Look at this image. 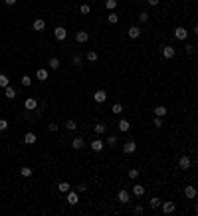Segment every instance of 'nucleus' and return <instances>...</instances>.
Wrapping results in <instances>:
<instances>
[{"label":"nucleus","instance_id":"f257e3e1","mask_svg":"<svg viewBox=\"0 0 198 216\" xmlns=\"http://www.w3.org/2000/svg\"><path fill=\"white\" fill-rule=\"evenodd\" d=\"M174 38H176V40H186V38H188V32H186V28L178 26V28L174 30Z\"/></svg>","mask_w":198,"mask_h":216},{"label":"nucleus","instance_id":"f03ea898","mask_svg":"<svg viewBox=\"0 0 198 216\" xmlns=\"http://www.w3.org/2000/svg\"><path fill=\"white\" fill-rule=\"evenodd\" d=\"M135 149H137V143H135V141H127V143L123 145V153H125V155L135 153Z\"/></svg>","mask_w":198,"mask_h":216},{"label":"nucleus","instance_id":"7ed1b4c3","mask_svg":"<svg viewBox=\"0 0 198 216\" xmlns=\"http://www.w3.org/2000/svg\"><path fill=\"white\" fill-rule=\"evenodd\" d=\"M54 36H56V40H65V36H67V30L65 28H62V26H58L56 30H54Z\"/></svg>","mask_w":198,"mask_h":216},{"label":"nucleus","instance_id":"20e7f679","mask_svg":"<svg viewBox=\"0 0 198 216\" xmlns=\"http://www.w3.org/2000/svg\"><path fill=\"white\" fill-rule=\"evenodd\" d=\"M93 99L97 101V103H103V101L107 99V91H105V89H97L93 93Z\"/></svg>","mask_w":198,"mask_h":216},{"label":"nucleus","instance_id":"39448f33","mask_svg":"<svg viewBox=\"0 0 198 216\" xmlns=\"http://www.w3.org/2000/svg\"><path fill=\"white\" fill-rule=\"evenodd\" d=\"M161 208H163L165 214H172L176 206H174V202H161Z\"/></svg>","mask_w":198,"mask_h":216},{"label":"nucleus","instance_id":"423d86ee","mask_svg":"<svg viewBox=\"0 0 198 216\" xmlns=\"http://www.w3.org/2000/svg\"><path fill=\"white\" fill-rule=\"evenodd\" d=\"M67 202H69V204H77L79 202V194L75 192V190H67Z\"/></svg>","mask_w":198,"mask_h":216},{"label":"nucleus","instance_id":"0eeeda50","mask_svg":"<svg viewBox=\"0 0 198 216\" xmlns=\"http://www.w3.org/2000/svg\"><path fill=\"white\" fill-rule=\"evenodd\" d=\"M174 54H176V50L172 48V46H165V48H163V56H165L166 60H170V58H174Z\"/></svg>","mask_w":198,"mask_h":216},{"label":"nucleus","instance_id":"6e6552de","mask_svg":"<svg viewBox=\"0 0 198 216\" xmlns=\"http://www.w3.org/2000/svg\"><path fill=\"white\" fill-rule=\"evenodd\" d=\"M127 34H129V38H133V40H137V38L141 36V28H139V26H131V28H129V30H127Z\"/></svg>","mask_w":198,"mask_h":216},{"label":"nucleus","instance_id":"1a4fd4ad","mask_svg":"<svg viewBox=\"0 0 198 216\" xmlns=\"http://www.w3.org/2000/svg\"><path fill=\"white\" fill-rule=\"evenodd\" d=\"M75 40H77L79 44H85V42L89 40V34H87V32H77V34H75Z\"/></svg>","mask_w":198,"mask_h":216},{"label":"nucleus","instance_id":"9d476101","mask_svg":"<svg viewBox=\"0 0 198 216\" xmlns=\"http://www.w3.org/2000/svg\"><path fill=\"white\" fill-rule=\"evenodd\" d=\"M83 145H85V141H83V139H81V137H75V139H73V141H71V147H73V149H75V151H79V149H81V147H83Z\"/></svg>","mask_w":198,"mask_h":216},{"label":"nucleus","instance_id":"9b49d317","mask_svg":"<svg viewBox=\"0 0 198 216\" xmlns=\"http://www.w3.org/2000/svg\"><path fill=\"white\" fill-rule=\"evenodd\" d=\"M190 165H192V161L188 159V157H182V159H180V163H178V167L182 169V171H186V169H190Z\"/></svg>","mask_w":198,"mask_h":216},{"label":"nucleus","instance_id":"f8f14e48","mask_svg":"<svg viewBox=\"0 0 198 216\" xmlns=\"http://www.w3.org/2000/svg\"><path fill=\"white\" fill-rule=\"evenodd\" d=\"M91 149H93L95 153L103 151V141H101V139H95V141H91Z\"/></svg>","mask_w":198,"mask_h":216},{"label":"nucleus","instance_id":"ddd939ff","mask_svg":"<svg viewBox=\"0 0 198 216\" xmlns=\"http://www.w3.org/2000/svg\"><path fill=\"white\" fill-rule=\"evenodd\" d=\"M117 127H119V131H123V133H127V131L131 129V125H129V121H127V119H121L119 123H117Z\"/></svg>","mask_w":198,"mask_h":216},{"label":"nucleus","instance_id":"4468645a","mask_svg":"<svg viewBox=\"0 0 198 216\" xmlns=\"http://www.w3.org/2000/svg\"><path fill=\"white\" fill-rule=\"evenodd\" d=\"M166 107H165V105H157V107H155V115H157V117H165L166 115Z\"/></svg>","mask_w":198,"mask_h":216},{"label":"nucleus","instance_id":"2eb2a0df","mask_svg":"<svg viewBox=\"0 0 198 216\" xmlns=\"http://www.w3.org/2000/svg\"><path fill=\"white\" fill-rule=\"evenodd\" d=\"M117 198H119V202L127 204V202H129V198H131V196H129V192H127V190H121V192L117 194Z\"/></svg>","mask_w":198,"mask_h":216},{"label":"nucleus","instance_id":"dca6fc26","mask_svg":"<svg viewBox=\"0 0 198 216\" xmlns=\"http://www.w3.org/2000/svg\"><path fill=\"white\" fill-rule=\"evenodd\" d=\"M184 194H186V198H194L196 196V188L192 184H188L186 188H184Z\"/></svg>","mask_w":198,"mask_h":216},{"label":"nucleus","instance_id":"f3484780","mask_svg":"<svg viewBox=\"0 0 198 216\" xmlns=\"http://www.w3.org/2000/svg\"><path fill=\"white\" fill-rule=\"evenodd\" d=\"M36 105H38V101H36V99H32V97H30V99H26V101H24V107H26L28 111L36 109Z\"/></svg>","mask_w":198,"mask_h":216},{"label":"nucleus","instance_id":"a211bd4d","mask_svg":"<svg viewBox=\"0 0 198 216\" xmlns=\"http://www.w3.org/2000/svg\"><path fill=\"white\" fill-rule=\"evenodd\" d=\"M36 141H38V137L34 133H26V135H24V143H28V145H34Z\"/></svg>","mask_w":198,"mask_h":216},{"label":"nucleus","instance_id":"6ab92c4d","mask_svg":"<svg viewBox=\"0 0 198 216\" xmlns=\"http://www.w3.org/2000/svg\"><path fill=\"white\" fill-rule=\"evenodd\" d=\"M32 26H34V30H36V32H40V30H44V28H46V22L38 18V20H34V24H32Z\"/></svg>","mask_w":198,"mask_h":216},{"label":"nucleus","instance_id":"aec40b11","mask_svg":"<svg viewBox=\"0 0 198 216\" xmlns=\"http://www.w3.org/2000/svg\"><path fill=\"white\" fill-rule=\"evenodd\" d=\"M4 89H6V91H4V95H6L8 99H14V97H16V91H14V87L6 85V87H4Z\"/></svg>","mask_w":198,"mask_h":216},{"label":"nucleus","instance_id":"412c9836","mask_svg":"<svg viewBox=\"0 0 198 216\" xmlns=\"http://www.w3.org/2000/svg\"><path fill=\"white\" fill-rule=\"evenodd\" d=\"M36 75H38V79L46 81V79H48V70H44V67H42V70H38V71H36Z\"/></svg>","mask_w":198,"mask_h":216},{"label":"nucleus","instance_id":"4be33fe9","mask_svg":"<svg viewBox=\"0 0 198 216\" xmlns=\"http://www.w3.org/2000/svg\"><path fill=\"white\" fill-rule=\"evenodd\" d=\"M48 66H50V70H58V67H60V60H58V58H50Z\"/></svg>","mask_w":198,"mask_h":216},{"label":"nucleus","instance_id":"5701e85b","mask_svg":"<svg viewBox=\"0 0 198 216\" xmlns=\"http://www.w3.org/2000/svg\"><path fill=\"white\" fill-rule=\"evenodd\" d=\"M133 194L135 196H143V194H145V188H143L141 184H135L133 186Z\"/></svg>","mask_w":198,"mask_h":216},{"label":"nucleus","instance_id":"b1692460","mask_svg":"<svg viewBox=\"0 0 198 216\" xmlns=\"http://www.w3.org/2000/svg\"><path fill=\"white\" fill-rule=\"evenodd\" d=\"M58 190H60V192H67V190H69V183H65V180H62V183L58 184Z\"/></svg>","mask_w":198,"mask_h":216},{"label":"nucleus","instance_id":"393cba45","mask_svg":"<svg viewBox=\"0 0 198 216\" xmlns=\"http://www.w3.org/2000/svg\"><path fill=\"white\" fill-rule=\"evenodd\" d=\"M149 206H153V208H159V206H161V198L153 196V198L149 200Z\"/></svg>","mask_w":198,"mask_h":216},{"label":"nucleus","instance_id":"a878e982","mask_svg":"<svg viewBox=\"0 0 198 216\" xmlns=\"http://www.w3.org/2000/svg\"><path fill=\"white\" fill-rule=\"evenodd\" d=\"M105 6H107V10H115L117 8V0H105Z\"/></svg>","mask_w":198,"mask_h":216},{"label":"nucleus","instance_id":"bb28decb","mask_svg":"<svg viewBox=\"0 0 198 216\" xmlns=\"http://www.w3.org/2000/svg\"><path fill=\"white\" fill-rule=\"evenodd\" d=\"M20 81H22V85H24V87H30V85H32L30 75H22V79H20Z\"/></svg>","mask_w":198,"mask_h":216},{"label":"nucleus","instance_id":"cd10ccee","mask_svg":"<svg viewBox=\"0 0 198 216\" xmlns=\"http://www.w3.org/2000/svg\"><path fill=\"white\" fill-rule=\"evenodd\" d=\"M117 20H119V16H117L115 12H111V14L107 16V22H109V24H117Z\"/></svg>","mask_w":198,"mask_h":216},{"label":"nucleus","instance_id":"c85d7f7f","mask_svg":"<svg viewBox=\"0 0 198 216\" xmlns=\"http://www.w3.org/2000/svg\"><path fill=\"white\" fill-rule=\"evenodd\" d=\"M6 85H10V81H8V78L4 74H0V87H6Z\"/></svg>","mask_w":198,"mask_h":216},{"label":"nucleus","instance_id":"c756f323","mask_svg":"<svg viewBox=\"0 0 198 216\" xmlns=\"http://www.w3.org/2000/svg\"><path fill=\"white\" fill-rule=\"evenodd\" d=\"M93 129H95V133H97V135H103V133H105V125H103V123H97Z\"/></svg>","mask_w":198,"mask_h":216},{"label":"nucleus","instance_id":"7c9ffc66","mask_svg":"<svg viewBox=\"0 0 198 216\" xmlns=\"http://www.w3.org/2000/svg\"><path fill=\"white\" fill-rule=\"evenodd\" d=\"M111 111L115 113V115H119V113L123 111V105H121V103H115V105H113V107H111Z\"/></svg>","mask_w":198,"mask_h":216},{"label":"nucleus","instance_id":"2f4dec72","mask_svg":"<svg viewBox=\"0 0 198 216\" xmlns=\"http://www.w3.org/2000/svg\"><path fill=\"white\" fill-rule=\"evenodd\" d=\"M20 175H22V176H32V169H30V167H22Z\"/></svg>","mask_w":198,"mask_h":216},{"label":"nucleus","instance_id":"473e14b6","mask_svg":"<svg viewBox=\"0 0 198 216\" xmlns=\"http://www.w3.org/2000/svg\"><path fill=\"white\" fill-rule=\"evenodd\" d=\"M87 60H89V62H97V52H87Z\"/></svg>","mask_w":198,"mask_h":216},{"label":"nucleus","instance_id":"72a5a7b5","mask_svg":"<svg viewBox=\"0 0 198 216\" xmlns=\"http://www.w3.org/2000/svg\"><path fill=\"white\" fill-rule=\"evenodd\" d=\"M129 179H139V171H137V169H131V171H129Z\"/></svg>","mask_w":198,"mask_h":216},{"label":"nucleus","instance_id":"f704fd0d","mask_svg":"<svg viewBox=\"0 0 198 216\" xmlns=\"http://www.w3.org/2000/svg\"><path fill=\"white\" fill-rule=\"evenodd\" d=\"M75 127H77V123H75V121H71V119H69V121H67V123H65V129H69V131H73Z\"/></svg>","mask_w":198,"mask_h":216},{"label":"nucleus","instance_id":"c9c22d12","mask_svg":"<svg viewBox=\"0 0 198 216\" xmlns=\"http://www.w3.org/2000/svg\"><path fill=\"white\" fill-rule=\"evenodd\" d=\"M79 12H81V14H89V12H91V8L87 6V4H81V8H79Z\"/></svg>","mask_w":198,"mask_h":216},{"label":"nucleus","instance_id":"e433bc0d","mask_svg":"<svg viewBox=\"0 0 198 216\" xmlns=\"http://www.w3.org/2000/svg\"><path fill=\"white\" fill-rule=\"evenodd\" d=\"M107 143H109V147H115L117 145V137H115V135H111V137L107 139Z\"/></svg>","mask_w":198,"mask_h":216},{"label":"nucleus","instance_id":"4c0bfd02","mask_svg":"<svg viewBox=\"0 0 198 216\" xmlns=\"http://www.w3.org/2000/svg\"><path fill=\"white\" fill-rule=\"evenodd\" d=\"M139 20H141V22H149V14H147V12H141V14H139Z\"/></svg>","mask_w":198,"mask_h":216},{"label":"nucleus","instance_id":"58836bf2","mask_svg":"<svg viewBox=\"0 0 198 216\" xmlns=\"http://www.w3.org/2000/svg\"><path fill=\"white\" fill-rule=\"evenodd\" d=\"M153 123H155V127H163V119H161V117H155Z\"/></svg>","mask_w":198,"mask_h":216},{"label":"nucleus","instance_id":"ea45409f","mask_svg":"<svg viewBox=\"0 0 198 216\" xmlns=\"http://www.w3.org/2000/svg\"><path fill=\"white\" fill-rule=\"evenodd\" d=\"M85 190H87V184L85 183H81V184L77 186V192H85Z\"/></svg>","mask_w":198,"mask_h":216},{"label":"nucleus","instance_id":"a19ab883","mask_svg":"<svg viewBox=\"0 0 198 216\" xmlns=\"http://www.w3.org/2000/svg\"><path fill=\"white\" fill-rule=\"evenodd\" d=\"M6 127H8V121L6 119H0V131H4Z\"/></svg>","mask_w":198,"mask_h":216},{"label":"nucleus","instance_id":"79ce46f5","mask_svg":"<svg viewBox=\"0 0 198 216\" xmlns=\"http://www.w3.org/2000/svg\"><path fill=\"white\" fill-rule=\"evenodd\" d=\"M73 63H75V66H79V63H81V56L75 54V56H73Z\"/></svg>","mask_w":198,"mask_h":216},{"label":"nucleus","instance_id":"37998d69","mask_svg":"<svg viewBox=\"0 0 198 216\" xmlns=\"http://www.w3.org/2000/svg\"><path fill=\"white\" fill-rule=\"evenodd\" d=\"M48 129L52 131V133H56V131H58V125H56V123H50V125H48Z\"/></svg>","mask_w":198,"mask_h":216},{"label":"nucleus","instance_id":"c03bdc74","mask_svg":"<svg viewBox=\"0 0 198 216\" xmlns=\"http://www.w3.org/2000/svg\"><path fill=\"white\" fill-rule=\"evenodd\" d=\"M186 54L192 56V54H194V46H186Z\"/></svg>","mask_w":198,"mask_h":216},{"label":"nucleus","instance_id":"a18cd8bd","mask_svg":"<svg viewBox=\"0 0 198 216\" xmlns=\"http://www.w3.org/2000/svg\"><path fill=\"white\" fill-rule=\"evenodd\" d=\"M135 214H143V206H135Z\"/></svg>","mask_w":198,"mask_h":216},{"label":"nucleus","instance_id":"49530a36","mask_svg":"<svg viewBox=\"0 0 198 216\" xmlns=\"http://www.w3.org/2000/svg\"><path fill=\"white\" fill-rule=\"evenodd\" d=\"M159 2H161V0H149V6H157Z\"/></svg>","mask_w":198,"mask_h":216},{"label":"nucleus","instance_id":"de8ad7c7","mask_svg":"<svg viewBox=\"0 0 198 216\" xmlns=\"http://www.w3.org/2000/svg\"><path fill=\"white\" fill-rule=\"evenodd\" d=\"M4 2H6L8 6H14V4H16V0H4Z\"/></svg>","mask_w":198,"mask_h":216}]
</instances>
